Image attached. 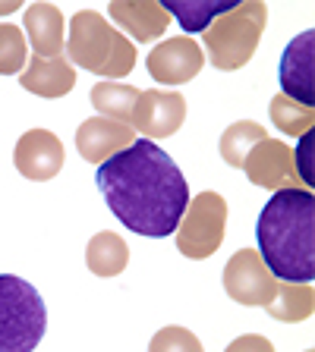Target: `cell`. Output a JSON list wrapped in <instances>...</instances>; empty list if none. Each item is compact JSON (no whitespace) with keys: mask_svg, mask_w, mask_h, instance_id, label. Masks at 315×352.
<instances>
[{"mask_svg":"<svg viewBox=\"0 0 315 352\" xmlns=\"http://www.w3.org/2000/svg\"><path fill=\"white\" fill-rule=\"evenodd\" d=\"M95 179L110 214L126 230L152 239L174 233L190 205V186L176 161L148 139H136L126 151L108 157Z\"/></svg>","mask_w":315,"mask_h":352,"instance_id":"cell-1","label":"cell"},{"mask_svg":"<svg viewBox=\"0 0 315 352\" xmlns=\"http://www.w3.org/2000/svg\"><path fill=\"white\" fill-rule=\"evenodd\" d=\"M258 258L281 283L315 280V195L281 189L258 214Z\"/></svg>","mask_w":315,"mask_h":352,"instance_id":"cell-2","label":"cell"},{"mask_svg":"<svg viewBox=\"0 0 315 352\" xmlns=\"http://www.w3.org/2000/svg\"><path fill=\"white\" fill-rule=\"evenodd\" d=\"M63 51L70 63L101 79H123L136 66L132 41L120 29H110V22L95 10H79L70 19V41Z\"/></svg>","mask_w":315,"mask_h":352,"instance_id":"cell-3","label":"cell"},{"mask_svg":"<svg viewBox=\"0 0 315 352\" xmlns=\"http://www.w3.org/2000/svg\"><path fill=\"white\" fill-rule=\"evenodd\" d=\"M265 22H268V7L262 0H250V3L240 0L230 13L218 16L202 32V54L212 60V66L234 73L252 60L258 41H262Z\"/></svg>","mask_w":315,"mask_h":352,"instance_id":"cell-4","label":"cell"},{"mask_svg":"<svg viewBox=\"0 0 315 352\" xmlns=\"http://www.w3.org/2000/svg\"><path fill=\"white\" fill-rule=\"evenodd\" d=\"M48 330V311L29 280L0 274V352H32Z\"/></svg>","mask_w":315,"mask_h":352,"instance_id":"cell-5","label":"cell"},{"mask_svg":"<svg viewBox=\"0 0 315 352\" xmlns=\"http://www.w3.org/2000/svg\"><path fill=\"white\" fill-rule=\"evenodd\" d=\"M176 249L192 261L212 258L227 233V201L218 192H199L190 198L183 217L176 223Z\"/></svg>","mask_w":315,"mask_h":352,"instance_id":"cell-6","label":"cell"},{"mask_svg":"<svg viewBox=\"0 0 315 352\" xmlns=\"http://www.w3.org/2000/svg\"><path fill=\"white\" fill-rule=\"evenodd\" d=\"M224 289L234 302L246 308H256V305H268L278 289V280L274 274L265 267V261L258 258L256 249H240L234 258L227 261L224 267Z\"/></svg>","mask_w":315,"mask_h":352,"instance_id":"cell-7","label":"cell"},{"mask_svg":"<svg viewBox=\"0 0 315 352\" xmlns=\"http://www.w3.org/2000/svg\"><path fill=\"white\" fill-rule=\"evenodd\" d=\"M281 95L315 110V32L306 29L287 44L281 57Z\"/></svg>","mask_w":315,"mask_h":352,"instance_id":"cell-8","label":"cell"},{"mask_svg":"<svg viewBox=\"0 0 315 352\" xmlns=\"http://www.w3.org/2000/svg\"><path fill=\"white\" fill-rule=\"evenodd\" d=\"M250 183L262 186L268 192H281V189H303L300 176L294 170V151L278 139H262L243 164Z\"/></svg>","mask_w":315,"mask_h":352,"instance_id":"cell-9","label":"cell"},{"mask_svg":"<svg viewBox=\"0 0 315 352\" xmlns=\"http://www.w3.org/2000/svg\"><path fill=\"white\" fill-rule=\"evenodd\" d=\"M186 120V98L180 91H164V88H152L142 91L136 113H132V129L142 132L148 142L167 139L174 132H180Z\"/></svg>","mask_w":315,"mask_h":352,"instance_id":"cell-10","label":"cell"},{"mask_svg":"<svg viewBox=\"0 0 315 352\" xmlns=\"http://www.w3.org/2000/svg\"><path fill=\"white\" fill-rule=\"evenodd\" d=\"M13 164L26 179L48 183L63 167V142L51 129H29L22 132L13 148Z\"/></svg>","mask_w":315,"mask_h":352,"instance_id":"cell-11","label":"cell"},{"mask_svg":"<svg viewBox=\"0 0 315 352\" xmlns=\"http://www.w3.org/2000/svg\"><path fill=\"white\" fill-rule=\"evenodd\" d=\"M145 63L154 82H161V85H183V82L199 76V69L205 63V54H202V47L190 35H180L158 44L148 54Z\"/></svg>","mask_w":315,"mask_h":352,"instance_id":"cell-12","label":"cell"},{"mask_svg":"<svg viewBox=\"0 0 315 352\" xmlns=\"http://www.w3.org/2000/svg\"><path fill=\"white\" fill-rule=\"evenodd\" d=\"M132 142H136V129H130L123 123H114L108 117H88L76 129V148H79L82 161L88 164H104L108 157L126 151Z\"/></svg>","mask_w":315,"mask_h":352,"instance_id":"cell-13","label":"cell"},{"mask_svg":"<svg viewBox=\"0 0 315 352\" xmlns=\"http://www.w3.org/2000/svg\"><path fill=\"white\" fill-rule=\"evenodd\" d=\"M108 13L120 29L130 32V38H136L142 44L161 38L170 29L167 10L161 3H154V0H114Z\"/></svg>","mask_w":315,"mask_h":352,"instance_id":"cell-14","label":"cell"},{"mask_svg":"<svg viewBox=\"0 0 315 352\" xmlns=\"http://www.w3.org/2000/svg\"><path fill=\"white\" fill-rule=\"evenodd\" d=\"M22 35H26V41L32 44V51H35V57H63V13H60L54 3H32L29 10H26V16H22Z\"/></svg>","mask_w":315,"mask_h":352,"instance_id":"cell-15","label":"cell"},{"mask_svg":"<svg viewBox=\"0 0 315 352\" xmlns=\"http://www.w3.org/2000/svg\"><path fill=\"white\" fill-rule=\"evenodd\" d=\"M19 85L38 98H63L76 88V69L66 57H32L19 73Z\"/></svg>","mask_w":315,"mask_h":352,"instance_id":"cell-16","label":"cell"},{"mask_svg":"<svg viewBox=\"0 0 315 352\" xmlns=\"http://www.w3.org/2000/svg\"><path fill=\"white\" fill-rule=\"evenodd\" d=\"M240 0H164L161 7L167 10V16H176V22L183 25V32L190 35H202L218 16L230 13Z\"/></svg>","mask_w":315,"mask_h":352,"instance_id":"cell-17","label":"cell"},{"mask_svg":"<svg viewBox=\"0 0 315 352\" xmlns=\"http://www.w3.org/2000/svg\"><path fill=\"white\" fill-rule=\"evenodd\" d=\"M142 91L132 85H120V82H98L92 88V104L101 117L114 120V123H123L132 129V113H136V104H139Z\"/></svg>","mask_w":315,"mask_h":352,"instance_id":"cell-18","label":"cell"},{"mask_svg":"<svg viewBox=\"0 0 315 352\" xmlns=\"http://www.w3.org/2000/svg\"><path fill=\"white\" fill-rule=\"evenodd\" d=\"M85 264L95 277H117L130 264V245L117 233H95L85 249Z\"/></svg>","mask_w":315,"mask_h":352,"instance_id":"cell-19","label":"cell"},{"mask_svg":"<svg viewBox=\"0 0 315 352\" xmlns=\"http://www.w3.org/2000/svg\"><path fill=\"white\" fill-rule=\"evenodd\" d=\"M268 315L278 318V321H306L312 315L315 308V293H312V283H281L278 280V289H274L272 302H268Z\"/></svg>","mask_w":315,"mask_h":352,"instance_id":"cell-20","label":"cell"},{"mask_svg":"<svg viewBox=\"0 0 315 352\" xmlns=\"http://www.w3.org/2000/svg\"><path fill=\"white\" fill-rule=\"evenodd\" d=\"M262 139H268V129H262V126L252 123V120H240V123H234L221 135V157H224V164H230V167H243V164H246V154Z\"/></svg>","mask_w":315,"mask_h":352,"instance_id":"cell-21","label":"cell"},{"mask_svg":"<svg viewBox=\"0 0 315 352\" xmlns=\"http://www.w3.org/2000/svg\"><path fill=\"white\" fill-rule=\"evenodd\" d=\"M268 113H272L274 129H281L284 135H306V132H312V126H315V110L290 101V98L281 95V91L272 98Z\"/></svg>","mask_w":315,"mask_h":352,"instance_id":"cell-22","label":"cell"},{"mask_svg":"<svg viewBox=\"0 0 315 352\" xmlns=\"http://www.w3.org/2000/svg\"><path fill=\"white\" fill-rule=\"evenodd\" d=\"M29 60V41L19 25H0V76H19Z\"/></svg>","mask_w":315,"mask_h":352,"instance_id":"cell-23","label":"cell"},{"mask_svg":"<svg viewBox=\"0 0 315 352\" xmlns=\"http://www.w3.org/2000/svg\"><path fill=\"white\" fill-rule=\"evenodd\" d=\"M148 352H205V349H202V343H199V337L192 330L170 324V327H161L152 337Z\"/></svg>","mask_w":315,"mask_h":352,"instance_id":"cell-24","label":"cell"},{"mask_svg":"<svg viewBox=\"0 0 315 352\" xmlns=\"http://www.w3.org/2000/svg\"><path fill=\"white\" fill-rule=\"evenodd\" d=\"M294 170H296V176H300V183L306 186V189H312V186H315V173H312V132L300 135V142H296Z\"/></svg>","mask_w":315,"mask_h":352,"instance_id":"cell-25","label":"cell"},{"mask_svg":"<svg viewBox=\"0 0 315 352\" xmlns=\"http://www.w3.org/2000/svg\"><path fill=\"white\" fill-rule=\"evenodd\" d=\"M224 352H274V346L262 333H246V337H236Z\"/></svg>","mask_w":315,"mask_h":352,"instance_id":"cell-26","label":"cell"},{"mask_svg":"<svg viewBox=\"0 0 315 352\" xmlns=\"http://www.w3.org/2000/svg\"><path fill=\"white\" fill-rule=\"evenodd\" d=\"M13 10H19V3H16V0H3V3H0V16L13 13Z\"/></svg>","mask_w":315,"mask_h":352,"instance_id":"cell-27","label":"cell"},{"mask_svg":"<svg viewBox=\"0 0 315 352\" xmlns=\"http://www.w3.org/2000/svg\"><path fill=\"white\" fill-rule=\"evenodd\" d=\"M306 352H312V349H306Z\"/></svg>","mask_w":315,"mask_h":352,"instance_id":"cell-28","label":"cell"}]
</instances>
